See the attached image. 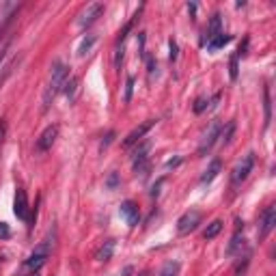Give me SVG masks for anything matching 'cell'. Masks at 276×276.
<instances>
[{"mask_svg":"<svg viewBox=\"0 0 276 276\" xmlns=\"http://www.w3.org/2000/svg\"><path fill=\"white\" fill-rule=\"evenodd\" d=\"M263 127L267 129L270 127V121H272V99H270V87H263Z\"/></svg>","mask_w":276,"mask_h":276,"instance_id":"obj_15","label":"cell"},{"mask_svg":"<svg viewBox=\"0 0 276 276\" xmlns=\"http://www.w3.org/2000/svg\"><path fill=\"white\" fill-rule=\"evenodd\" d=\"M237 65H240V56L233 54L231 60H229V76H231V80H237V69H240Z\"/></svg>","mask_w":276,"mask_h":276,"instance_id":"obj_23","label":"cell"},{"mask_svg":"<svg viewBox=\"0 0 276 276\" xmlns=\"http://www.w3.org/2000/svg\"><path fill=\"white\" fill-rule=\"evenodd\" d=\"M56 136H58V125H50V127H45L41 136L37 138V145H35V149L43 153V151H48L52 149V145L56 143Z\"/></svg>","mask_w":276,"mask_h":276,"instance_id":"obj_9","label":"cell"},{"mask_svg":"<svg viewBox=\"0 0 276 276\" xmlns=\"http://www.w3.org/2000/svg\"><path fill=\"white\" fill-rule=\"evenodd\" d=\"M201 212L198 210H190V212H186L183 216L177 220V233L179 235H188V233H192L194 229L201 225Z\"/></svg>","mask_w":276,"mask_h":276,"instance_id":"obj_6","label":"cell"},{"mask_svg":"<svg viewBox=\"0 0 276 276\" xmlns=\"http://www.w3.org/2000/svg\"><path fill=\"white\" fill-rule=\"evenodd\" d=\"M220 26H222V20H220V13H214L212 15V20H210V26H207V37H205V39L207 41H210V39H214V37H216V35H220ZM203 39V41H205Z\"/></svg>","mask_w":276,"mask_h":276,"instance_id":"obj_16","label":"cell"},{"mask_svg":"<svg viewBox=\"0 0 276 276\" xmlns=\"http://www.w3.org/2000/svg\"><path fill=\"white\" fill-rule=\"evenodd\" d=\"M112 138H114V132H108V134H106V136H104V141H102V145H99V149H102V151H104V149H108V145L112 143Z\"/></svg>","mask_w":276,"mask_h":276,"instance_id":"obj_31","label":"cell"},{"mask_svg":"<svg viewBox=\"0 0 276 276\" xmlns=\"http://www.w3.org/2000/svg\"><path fill=\"white\" fill-rule=\"evenodd\" d=\"M112 252H114V240H106L102 246H99V250L95 252V259L106 263V261H110L112 259Z\"/></svg>","mask_w":276,"mask_h":276,"instance_id":"obj_14","label":"cell"},{"mask_svg":"<svg viewBox=\"0 0 276 276\" xmlns=\"http://www.w3.org/2000/svg\"><path fill=\"white\" fill-rule=\"evenodd\" d=\"M168 50H171L168 58H171L173 63H175V60H177V41H175V39H168Z\"/></svg>","mask_w":276,"mask_h":276,"instance_id":"obj_27","label":"cell"},{"mask_svg":"<svg viewBox=\"0 0 276 276\" xmlns=\"http://www.w3.org/2000/svg\"><path fill=\"white\" fill-rule=\"evenodd\" d=\"M179 164H181V158H175V160H168L166 168H175V166H179Z\"/></svg>","mask_w":276,"mask_h":276,"instance_id":"obj_34","label":"cell"},{"mask_svg":"<svg viewBox=\"0 0 276 276\" xmlns=\"http://www.w3.org/2000/svg\"><path fill=\"white\" fill-rule=\"evenodd\" d=\"M138 276H149V272H141V274H138Z\"/></svg>","mask_w":276,"mask_h":276,"instance_id":"obj_36","label":"cell"},{"mask_svg":"<svg viewBox=\"0 0 276 276\" xmlns=\"http://www.w3.org/2000/svg\"><path fill=\"white\" fill-rule=\"evenodd\" d=\"M177 272H179V263L168 261V263L162 267V272H160V276H177Z\"/></svg>","mask_w":276,"mask_h":276,"instance_id":"obj_22","label":"cell"},{"mask_svg":"<svg viewBox=\"0 0 276 276\" xmlns=\"http://www.w3.org/2000/svg\"><path fill=\"white\" fill-rule=\"evenodd\" d=\"M248 43H250V41H248V37H244V41L240 43V48H237V52H235V54H237V56H240V58H242V56H246V50H248Z\"/></svg>","mask_w":276,"mask_h":276,"instance_id":"obj_28","label":"cell"},{"mask_svg":"<svg viewBox=\"0 0 276 276\" xmlns=\"http://www.w3.org/2000/svg\"><path fill=\"white\" fill-rule=\"evenodd\" d=\"M220 132H222V123H220L218 119H214L212 123H210V127H207V132L203 134L201 145H198V156H205V153L214 147V143L220 138Z\"/></svg>","mask_w":276,"mask_h":276,"instance_id":"obj_4","label":"cell"},{"mask_svg":"<svg viewBox=\"0 0 276 276\" xmlns=\"http://www.w3.org/2000/svg\"><path fill=\"white\" fill-rule=\"evenodd\" d=\"M220 171H222V162H220L218 158H216V160H212V164L207 166V171L201 175V183H212L214 179L218 177V173H220Z\"/></svg>","mask_w":276,"mask_h":276,"instance_id":"obj_13","label":"cell"},{"mask_svg":"<svg viewBox=\"0 0 276 276\" xmlns=\"http://www.w3.org/2000/svg\"><path fill=\"white\" fill-rule=\"evenodd\" d=\"M5 132H7V125L0 121V143H3V138H5Z\"/></svg>","mask_w":276,"mask_h":276,"instance_id":"obj_35","label":"cell"},{"mask_svg":"<svg viewBox=\"0 0 276 276\" xmlns=\"http://www.w3.org/2000/svg\"><path fill=\"white\" fill-rule=\"evenodd\" d=\"M220 231H222V220H214V222H210V225H207L203 237H205V240H214V237H216Z\"/></svg>","mask_w":276,"mask_h":276,"instance_id":"obj_19","label":"cell"},{"mask_svg":"<svg viewBox=\"0 0 276 276\" xmlns=\"http://www.w3.org/2000/svg\"><path fill=\"white\" fill-rule=\"evenodd\" d=\"M153 125H156V121H153V119H147L145 123H141L138 127H134L132 132H129V134L125 136V141H123V149H129V147H134L136 143H141V141H143V136L147 134Z\"/></svg>","mask_w":276,"mask_h":276,"instance_id":"obj_8","label":"cell"},{"mask_svg":"<svg viewBox=\"0 0 276 276\" xmlns=\"http://www.w3.org/2000/svg\"><path fill=\"white\" fill-rule=\"evenodd\" d=\"M93 43H95V35H87L82 39V43H80V48H78V56H87V52L93 48Z\"/></svg>","mask_w":276,"mask_h":276,"instance_id":"obj_21","label":"cell"},{"mask_svg":"<svg viewBox=\"0 0 276 276\" xmlns=\"http://www.w3.org/2000/svg\"><path fill=\"white\" fill-rule=\"evenodd\" d=\"M28 196L22 188H18V192H15V201H13V212L15 216H18L20 220H28Z\"/></svg>","mask_w":276,"mask_h":276,"instance_id":"obj_12","label":"cell"},{"mask_svg":"<svg viewBox=\"0 0 276 276\" xmlns=\"http://www.w3.org/2000/svg\"><path fill=\"white\" fill-rule=\"evenodd\" d=\"M233 132H235V123L231 121V123L227 125V129L225 132H220V138H222V145H229L231 143V136H233Z\"/></svg>","mask_w":276,"mask_h":276,"instance_id":"obj_25","label":"cell"},{"mask_svg":"<svg viewBox=\"0 0 276 276\" xmlns=\"http://www.w3.org/2000/svg\"><path fill=\"white\" fill-rule=\"evenodd\" d=\"M207 108H210V99H207V97H198L196 102H194V108H192V110H194L196 114H201V112L207 110Z\"/></svg>","mask_w":276,"mask_h":276,"instance_id":"obj_26","label":"cell"},{"mask_svg":"<svg viewBox=\"0 0 276 276\" xmlns=\"http://www.w3.org/2000/svg\"><path fill=\"white\" fill-rule=\"evenodd\" d=\"M229 41H231V35H216V37H214V39H210V41H207V50H218V48H222V45H227Z\"/></svg>","mask_w":276,"mask_h":276,"instance_id":"obj_17","label":"cell"},{"mask_svg":"<svg viewBox=\"0 0 276 276\" xmlns=\"http://www.w3.org/2000/svg\"><path fill=\"white\" fill-rule=\"evenodd\" d=\"M276 225V205H267L265 210L259 216V240H265L267 235L272 233V229Z\"/></svg>","mask_w":276,"mask_h":276,"instance_id":"obj_5","label":"cell"},{"mask_svg":"<svg viewBox=\"0 0 276 276\" xmlns=\"http://www.w3.org/2000/svg\"><path fill=\"white\" fill-rule=\"evenodd\" d=\"M147 67H149V78H153V74H158V60L147 58Z\"/></svg>","mask_w":276,"mask_h":276,"instance_id":"obj_30","label":"cell"},{"mask_svg":"<svg viewBox=\"0 0 276 276\" xmlns=\"http://www.w3.org/2000/svg\"><path fill=\"white\" fill-rule=\"evenodd\" d=\"M252 166H255V153H246L240 162H237V166L233 168V173H231V186L233 188H237L240 183H244L248 179V175H250V171H252Z\"/></svg>","mask_w":276,"mask_h":276,"instance_id":"obj_3","label":"cell"},{"mask_svg":"<svg viewBox=\"0 0 276 276\" xmlns=\"http://www.w3.org/2000/svg\"><path fill=\"white\" fill-rule=\"evenodd\" d=\"M132 91H134V76H127V80H125V95H123V102L125 104L132 102Z\"/></svg>","mask_w":276,"mask_h":276,"instance_id":"obj_24","label":"cell"},{"mask_svg":"<svg viewBox=\"0 0 276 276\" xmlns=\"http://www.w3.org/2000/svg\"><path fill=\"white\" fill-rule=\"evenodd\" d=\"M240 248H244V237L240 235V231H235V235H233V240H231V244H229V248H227V252L229 255H235Z\"/></svg>","mask_w":276,"mask_h":276,"instance_id":"obj_20","label":"cell"},{"mask_svg":"<svg viewBox=\"0 0 276 276\" xmlns=\"http://www.w3.org/2000/svg\"><path fill=\"white\" fill-rule=\"evenodd\" d=\"M119 214L123 216V220L127 222L129 227H136L138 225V220H141V212H138V205L132 203V201H125V203H121L119 207Z\"/></svg>","mask_w":276,"mask_h":276,"instance_id":"obj_11","label":"cell"},{"mask_svg":"<svg viewBox=\"0 0 276 276\" xmlns=\"http://www.w3.org/2000/svg\"><path fill=\"white\" fill-rule=\"evenodd\" d=\"M117 183H119V177H117V173H112L110 177H108V181H106V186H108V188H114Z\"/></svg>","mask_w":276,"mask_h":276,"instance_id":"obj_32","label":"cell"},{"mask_svg":"<svg viewBox=\"0 0 276 276\" xmlns=\"http://www.w3.org/2000/svg\"><path fill=\"white\" fill-rule=\"evenodd\" d=\"M162 183H164V179H158V183L151 188V196H158L160 194V186H162Z\"/></svg>","mask_w":276,"mask_h":276,"instance_id":"obj_33","label":"cell"},{"mask_svg":"<svg viewBox=\"0 0 276 276\" xmlns=\"http://www.w3.org/2000/svg\"><path fill=\"white\" fill-rule=\"evenodd\" d=\"M78 78H76V76H72V78H69L67 82H65V87H63V91H65V95L69 97V102H74L76 99V91H78Z\"/></svg>","mask_w":276,"mask_h":276,"instance_id":"obj_18","label":"cell"},{"mask_svg":"<svg viewBox=\"0 0 276 276\" xmlns=\"http://www.w3.org/2000/svg\"><path fill=\"white\" fill-rule=\"evenodd\" d=\"M151 147H153V143L149 141V138H147V141H143V143H136V149L132 151V164H134V168L145 164V162H149Z\"/></svg>","mask_w":276,"mask_h":276,"instance_id":"obj_10","label":"cell"},{"mask_svg":"<svg viewBox=\"0 0 276 276\" xmlns=\"http://www.w3.org/2000/svg\"><path fill=\"white\" fill-rule=\"evenodd\" d=\"M69 80V69L60 63V60H56L54 65H52V74H50V82L48 87H45V93H43V108H48V106L52 104V99H54L60 91H63L65 82Z\"/></svg>","mask_w":276,"mask_h":276,"instance_id":"obj_1","label":"cell"},{"mask_svg":"<svg viewBox=\"0 0 276 276\" xmlns=\"http://www.w3.org/2000/svg\"><path fill=\"white\" fill-rule=\"evenodd\" d=\"M7 237H11V229L7 222H0V240H7Z\"/></svg>","mask_w":276,"mask_h":276,"instance_id":"obj_29","label":"cell"},{"mask_svg":"<svg viewBox=\"0 0 276 276\" xmlns=\"http://www.w3.org/2000/svg\"><path fill=\"white\" fill-rule=\"evenodd\" d=\"M50 250H52V242H50V237H48V240H43V242L39 244V246H37V248L33 250V255H30V257L26 259V261H24V267H26V270L37 272L45 261H48Z\"/></svg>","mask_w":276,"mask_h":276,"instance_id":"obj_2","label":"cell"},{"mask_svg":"<svg viewBox=\"0 0 276 276\" xmlns=\"http://www.w3.org/2000/svg\"><path fill=\"white\" fill-rule=\"evenodd\" d=\"M104 13V5L102 3H91V5H87L82 9V13L78 15V26L80 28H87V26H91L93 22H97V18Z\"/></svg>","mask_w":276,"mask_h":276,"instance_id":"obj_7","label":"cell"}]
</instances>
